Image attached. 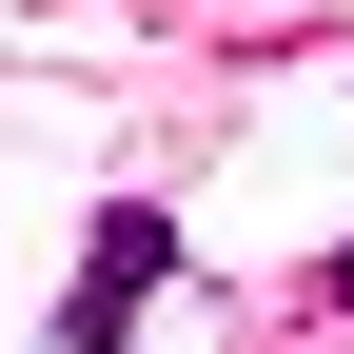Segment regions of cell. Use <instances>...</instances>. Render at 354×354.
<instances>
[{
  "instance_id": "cell-1",
  "label": "cell",
  "mask_w": 354,
  "mask_h": 354,
  "mask_svg": "<svg viewBox=\"0 0 354 354\" xmlns=\"http://www.w3.org/2000/svg\"><path fill=\"white\" fill-rule=\"evenodd\" d=\"M158 276H177V216H158V197H99V236H79V295H59V354H118Z\"/></svg>"
},
{
  "instance_id": "cell-2",
  "label": "cell",
  "mask_w": 354,
  "mask_h": 354,
  "mask_svg": "<svg viewBox=\"0 0 354 354\" xmlns=\"http://www.w3.org/2000/svg\"><path fill=\"white\" fill-rule=\"evenodd\" d=\"M335 315H354V256H335Z\"/></svg>"
}]
</instances>
